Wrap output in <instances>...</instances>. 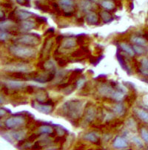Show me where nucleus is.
I'll return each instance as SVG.
<instances>
[{"label":"nucleus","mask_w":148,"mask_h":150,"mask_svg":"<svg viewBox=\"0 0 148 150\" xmlns=\"http://www.w3.org/2000/svg\"><path fill=\"white\" fill-rule=\"evenodd\" d=\"M113 110V112H114L116 114L119 115H122L125 111V106H124V104L121 102H118L117 104H115Z\"/></svg>","instance_id":"nucleus-29"},{"label":"nucleus","mask_w":148,"mask_h":150,"mask_svg":"<svg viewBox=\"0 0 148 150\" xmlns=\"http://www.w3.org/2000/svg\"><path fill=\"white\" fill-rule=\"evenodd\" d=\"M36 21L37 22H39L40 24L46 23L47 22V19L45 17H43V16H36Z\"/></svg>","instance_id":"nucleus-42"},{"label":"nucleus","mask_w":148,"mask_h":150,"mask_svg":"<svg viewBox=\"0 0 148 150\" xmlns=\"http://www.w3.org/2000/svg\"><path fill=\"white\" fill-rule=\"evenodd\" d=\"M141 135L142 139L148 144V130L145 128H142L141 129Z\"/></svg>","instance_id":"nucleus-38"},{"label":"nucleus","mask_w":148,"mask_h":150,"mask_svg":"<svg viewBox=\"0 0 148 150\" xmlns=\"http://www.w3.org/2000/svg\"><path fill=\"white\" fill-rule=\"evenodd\" d=\"M14 42L19 45L34 46L40 42V38L39 36L36 34H25L16 38L14 40Z\"/></svg>","instance_id":"nucleus-4"},{"label":"nucleus","mask_w":148,"mask_h":150,"mask_svg":"<svg viewBox=\"0 0 148 150\" xmlns=\"http://www.w3.org/2000/svg\"><path fill=\"white\" fill-rule=\"evenodd\" d=\"M56 133H57L59 136H64V135H65V129L63 127L59 126V127L56 128Z\"/></svg>","instance_id":"nucleus-41"},{"label":"nucleus","mask_w":148,"mask_h":150,"mask_svg":"<svg viewBox=\"0 0 148 150\" xmlns=\"http://www.w3.org/2000/svg\"><path fill=\"white\" fill-rule=\"evenodd\" d=\"M84 104L81 100L74 99L65 102L61 107L59 112L60 115L70 120V121H76L83 114Z\"/></svg>","instance_id":"nucleus-1"},{"label":"nucleus","mask_w":148,"mask_h":150,"mask_svg":"<svg viewBox=\"0 0 148 150\" xmlns=\"http://www.w3.org/2000/svg\"><path fill=\"white\" fill-rule=\"evenodd\" d=\"M16 24L14 23V21L12 20H2L0 23L1 30L8 31L9 33L16 30Z\"/></svg>","instance_id":"nucleus-12"},{"label":"nucleus","mask_w":148,"mask_h":150,"mask_svg":"<svg viewBox=\"0 0 148 150\" xmlns=\"http://www.w3.org/2000/svg\"><path fill=\"white\" fill-rule=\"evenodd\" d=\"M73 14H74V12H64V15H65V16H68V17H69V16H72Z\"/></svg>","instance_id":"nucleus-50"},{"label":"nucleus","mask_w":148,"mask_h":150,"mask_svg":"<svg viewBox=\"0 0 148 150\" xmlns=\"http://www.w3.org/2000/svg\"><path fill=\"white\" fill-rule=\"evenodd\" d=\"M120 48L122 49V50H123L124 52L128 54L130 56H134L135 52L133 50V48H132L129 45L126 43H121L120 44Z\"/></svg>","instance_id":"nucleus-26"},{"label":"nucleus","mask_w":148,"mask_h":150,"mask_svg":"<svg viewBox=\"0 0 148 150\" xmlns=\"http://www.w3.org/2000/svg\"><path fill=\"white\" fill-rule=\"evenodd\" d=\"M144 38L145 39H148V33H146L144 34Z\"/></svg>","instance_id":"nucleus-52"},{"label":"nucleus","mask_w":148,"mask_h":150,"mask_svg":"<svg viewBox=\"0 0 148 150\" xmlns=\"http://www.w3.org/2000/svg\"><path fill=\"white\" fill-rule=\"evenodd\" d=\"M98 91H99V94L102 96H105V97L111 98H112V96L114 94L115 91H116V89L114 88L112 86L110 85H102L99 87L98 89Z\"/></svg>","instance_id":"nucleus-9"},{"label":"nucleus","mask_w":148,"mask_h":150,"mask_svg":"<svg viewBox=\"0 0 148 150\" xmlns=\"http://www.w3.org/2000/svg\"><path fill=\"white\" fill-rule=\"evenodd\" d=\"M85 82H86V78H85V76L79 78V79L76 81V87H77L78 89L82 88V87H84V85L85 84Z\"/></svg>","instance_id":"nucleus-35"},{"label":"nucleus","mask_w":148,"mask_h":150,"mask_svg":"<svg viewBox=\"0 0 148 150\" xmlns=\"http://www.w3.org/2000/svg\"><path fill=\"white\" fill-rule=\"evenodd\" d=\"M8 50L12 56L19 59L33 58L36 53V50L33 47V46H28V45H19V44L10 46Z\"/></svg>","instance_id":"nucleus-2"},{"label":"nucleus","mask_w":148,"mask_h":150,"mask_svg":"<svg viewBox=\"0 0 148 150\" xmlns=\"http://www.w3.org/2000/svg\"><path fill=\"white\" fill-rule=\"evenodd\" d=\"M84 139L92 143H98L99 135L95 132H88L84 135Z\"/></svg>","instance_id":"nucleus-24"},{"label":"nucleus","mask_w":148,"mask_h":150,"mask_svg":"<svg viewBox=\"0 0 148 150\" xmlns=\"http://www.w3.org/2000/svg\"><path fill=\"white\" fill-rule=\"evenodd\" d=\"M117 59L119 61V63L120 64V65L122 66V68L128 73V74H131V70H130V67H129V66L127 64V60L128 59L127 56H124L121 54L120 50H118L117 52Z\"/></svg>","instance_id":"nucleus-13"},{"label":"nucleus","mask_w":148,"mask_h":150,"mask_svg":"<svg viewBox=\"0 0 148 150\" xmlns=\"http://www.w3.org/2000/svg\"><path fill=\"white\" fill-rule=\"evenodd\" d=\"M100 16L102 18V21H103L105 23H109V22H112L113 20V16L111 15L108 11H102L100 13Z\"/></svg>","instance_id":"nucleus-27"},{"label":"nucleus","mask_w":148,"mask_h":150,"mask_svg":"<svg viewBox=\"0 0 148 150\" xmlns=\"http://www.w3.org/2000/svg\"><path fill=\"white\" fill-rule=\"evenodd\" d=\"M32 107L36 110L42 113H45V114H50L53 110V105H50L48 104H40L39 101H33L32 102Z\"/></svg>","instance_id":"nucleus-6"},{"label":"nucleus","mask_w":148,"mask_h":150,"mask_svg":"<svg viewBox=\"0 0 148 150\" xmlns=\"http://www.w3.org/2000/svg\"><path fill=\"white\" fill-rule=\"evenodd\" d=\"M11 134L12 135L14 139L17 140L18 141H19L25 139V138L26 137L27 132L26 131H24V130H18V131L11 132Z\"/></svg>","instance_id":"nucleus-23"},{"label":"nucleus","mask_w":148,"mask_h":150,"mask_svg":"<svg viewBox=\"0 0 148 150\" xmlns=\"http://www.w3.org/2000/svg\"><path fill=\"white\" fill-rule=\"evenodd\" d=\"M48 93L45 91H39L36 95V101H39L40 103H43L46 101V99L48 98Z\"/></svg>","instance_id":"nucleus-30"},{"label":"nucleus","mask_w":148,"mask_h":150,"mask_svg":"<svg viewBox=\"0 0 148 150\" xmlns=\"http://www.w3.org/2000/svg\"><path fill=\"white\" fill-rule=\"evenodd\" d=\"M56 59L57 60L58 64L61 67H64L67 66L68 62H70L69 59H66L65 58H56Z\"/></svg>","instance_id":"nucleus-34"},{"label":"nucleus","mask_w":148,"mask_h":150,"mask_svg":"<svg viewBox=\"0 0 148 150\" xmlns=\"http://www.w3.org/2000/svg\"><path fill=\"white\" fill-rule=\"evenodd\" d=\"M42 66H41V69L45 71H53L56 70V63L53 60H48L46 62H42Z\"/></svg>","instance_id":"nucleus-21"},{"label":"nucleus","mask_w":148,"mask_h":150,"mask_svg":"<svg viewBox=\"0 0 148 150\" xmlns=\"http://www.w3.org/2000/svg\"><path fill=\"white\" fill-rule=\"evenodd\" d=\"M11 33L9 32H8V31L1 30V33H0V39L2 42L8 40L10 38V36H11Z\"/></svg>","instance_id":"nucleus-36"},{"label":"nucleus","mask_w":148,"mask_h":150,"mask_svg":"<svg viewBox=\"0 0 148 150\" xmlns=\"http://www.w3.org/2000/svg\"><path fill=\"white\" fill-rule=\"evenodd\" d=\"M1 135H2V138H5V139L6 140V141H8V142L14 143V140H13V138H13V136L11 134H9V133H8L5 132V133H1Z\"/></svg>","instance_id":"nucleus-39"},{"label":"nucleus","mask_w":148,"mask_h":150,"mask_svg":"<svg viewBox=\"0 0 148 150\" xmlns=\"http://www.w3.org/2000/svg\"><path fill=\"white\" fill-rule=\"evenodd\" d=\"M77 45V42H76V39L74 37H66L63 39V42H62V47L64 49H72V48L75 47Z\"/></svg>","instance_id":"nucleus-15"},{"label":"nucleus","mask_w":148,"mask_h":150,"mask_svg":"<svg viewBox=\"0 0 148 150\" xmlns=\"http://www.w3.org/2000/svg\"><path fill=\"white\" fill-rule=\"evenodd\" d=\"M53 45V40L51 38L45 39V42L42 46V50H41V54H40V59H45L49 56L50 53L51 52L52 50Z\"/></svg>","instance_id":"nucleus-7"},{"label":"nucleus","mask_w":148,"mask_h":150,"mask_svg":"<svg viewBox=\"0 0 148 150\" xmlns=\"http://www.w3.org/2000/svg\"><path fill=\"white\" fill-rule=\"evenodd\" d=\"M90 1H91V2H97L98 0H90Z\"/></svg>","instance_id":"nucleus-53"},{"label":"nucleus","mask_w":148,"mask_h":150,"mask_svg":"<svg viewBox=\"0 0 148 150\" xmlns=\"http://www.w3.org/2000/svg\"><path fill=\"white\" fill-rule=\"evenodd\" d=\"M131 41L135 45H141V46H145L147 45L146 39L144 38L139 37V36H133L131 38Z\"/></svg>","instance_id":"nucleus-31"},{"label":"nucleus","mask_w":148,"mask_h":150,"mask_svg":"<svg viewBox=\"0 0 148 150\" xmlns=\"http://www.w3.org/2000/svg\"><path fill=\"white\" fill-rule=\"evenodd\" d=\"M54 33L53 28H50L49 30H48L46 31V33H45V35L50 34V33Z\"/></svg>","instance_id":"nucleus-51"},{"label":"nucleus","mask_w":148,"mask_h":150,"mask_svg":"<svg viewBox=\"0 0 148 150\" xmlns=\"http://www.w3.org/2000/svg\"><path fill=\"white\" fill-rule=\"evenodd\" d=\"M2 84L8 87L9 89L17 90V89L23 88L25 87V82L18 80H12V79H7L2 81Z\"/></svg>","instance_id":"nucleus-8"},{"label":"nucleus","mask_w":148,"mask_h":150,"mask_svg":"<svg viewBox=\"0 0 148 150\" xmlns=\"http://www.w3.org/2000/svg\"><path fill=\"white\" fill-rule=\"evenodd\" d=\"M58 5L64 12H74V2L73 0H59Z\"/></svg>","instance_id":"nucleus-10"},{"label":"nucleus","mask_w":148,"mask_h":150,"mask_svg":"<svg viewBox=\"0 0 148 150\" xmlns=\"http://www.w3.org/2000/svg\"><path fill=\"white\" fill-rule=\"evenodd\" d=\"M38 137H39V135H37V134H32V135L28 137V141H30V142H32V141H35Z\"/></svg>","instance_id":"nucleus-46"},{"label":"nucleus","mask_w":148,"mask_h":150,"mask_svg":"<svg viewBox=\"0 0 148 150\" xmlns=\"http://www.w3.org/2000/svg\"><path fill=\"white\" fill-rule=\"evenodd\" d=\"M96 115V109L94 108V107H92V106H89L88 107H87L85 112V120H86L87 122L88 123L92 122V121L94 120Z\"/></svg>","instance_id":"nucleus-16"},{"label":"nucleus","mask_w":148,"mask_h":150,"mask_svg":"<svg viewBox=\"0 0 148 150\" xmlns=\"http://www.w3.org/2000/svg\"><path fill=\"white\" fill-rule=\"evenodd\" d=\"M35 5L36 6V8L38 9L41 10L43 12H47V13H51V8H50L49 5H45V4H42L41 2H39V1H36L35 2Z\"/></svg>","instance_id":"nucleus-32"},{"label":"nucleus","mask_w":148,"mask_h":150,"mask_svg":"<svg viewBox=\"0 0 148 150\" xmlns=\"http://www.w3.org/2000/svg\"><path fill=\"white\" fill-rule=\"evenodd\" d=\"M16 14L17 19L21 21L27 20V19H30V18L33 17V16H36L35 14L33 13L27 11H24V10H17L16 11Z\"/></svg>","instance_id":"nucleus-17"},{"label":"nucleus","mask_w":148,"mask_h":150,"mask_svg":"<svg viewBox=\"0 0 148 150\" xmlns=\"http://www.w3.org/2000/svg\"><path fill=\"white\" fill-rule=\"evenodd\" d=\"M113 146L116 149H125L128 146L127 140L125 138L121 136H117L113 142Z\"/></svg>","instance_id":"nucleus-18"},{"label":"nucleus","mask_w":148,"mask_h":150,"mask_svg":"<svg viewBox=\"0 0 148 150\" xmlns=\"http://www.w3.org/2000/svg\"><path fill=\"white\" fill-rule=\"evenodd\" d=\"M100 5L101 6L108 11L113 10L116 8V5L112 0H102L100 2Z\"/></svg>","instance_id":"nucleus-25"},{"label":"nucleus","mask_w":148,"mask_h":150,"mask_svg":"<svg viewBox=\"0 0 148 150\" xmlns=\"http://www.w3.org/2000/svg\"><path fill=\"white\" fill-rule=\"evenodd\" d=\"M127 127H129L130 129H135L136 127V123H135L134 120H133V119L128 120Z\"/></svg>","instance_id":"nucleus-43"},{"label":"nucleus","mask_w":148,"mask_h":150,"mask_svg":"<svg viewBox=\"0 0 148 150\" xmlns=\"http://www.w3.org/2000/svg\"><path fill=\"white\" fill-rule=\"evenodd\" d=\"M2 70L7 73H28L32 70V67L28 63L15 62L5 64Z\"/></svg>","instance_id":"nucleus-3"},{"label":"nucleus","mask_w":148,"mask_h":150,"mask_svg":"<svg viewBox=\"0 0 148 150\" xmlns=\"http://www.w3.org/2000/svg\"><path fill=\"white\" fill-rule=\"evenodd\" d=\"M8 19L12 21H15L16 19H17L16 14V11H12V12L10 13L9 16H8Z\"/></svg>","instance_id":"nucleus-45"},{"label":"nucleus","mask_w":148,"mask_h":150,"mask_svg":"<svg viewBox=\"0 0 148 150\" xmlns=\"http://www.w3.org/2000/svg\"><path fill=\"white\" fill-rule=\"evenodd\" d=\"M36 28L35 22L31 20H23L19 23L21 32L28 33Z\"/></svg>","instance_id":"nucleus-11"},{"label":"nucleus","mask_w":148,"mask_h":150,"mask_svg":"<svg viewBox=\"0 0 148 150\" xmlns=\"http://www.w3.org/2000/svg\"><path fill=\"white\" fill-rule=\"evenodd\" d=\"M85 20L88 25H99V16L93 11H88L85 16Z\"/></svg>","instance_id":"nucleus-14"},{"label":"nucleus","mask_w":148,"mask_h":150,"mask_svg":"<svg viewBox=\"0 0 148 150\" xmlns=\"http://www.w3.org/2000/svg\"><path fill=\"white\" fill-rule=\"evenodd\" d=\"M133 50H134L135 53L138 55H143L146 53V50L144 47V46H141V45H135L133 46Z\"/></svg>","instance_id":"nucleus-33"},{"label":"nucleus","mask_w":148,"mask_h":150,"mask_svg":"<svg viewBox=\"0 0 148 150\" xmlns=\"http://www.w3.org/2000/svg\"><path fill=\"white\" fill-rule=\"evenodd\" d=\"M25 124V118L21 115L11 116L5 121V127L8 129H15L22 127Z\"/></svg>","instance_id":"nucleus-5"},{"label":"nucleus","mask_w":148,"mask_h":150,"mask_svg":"<svg viewBox=\"0 0 148 150\" xmlns=\"http://www.w3.org/2000/svg\"><path fill=\"white\" fill-rule=\"evenodd\" d=\"M76 85H69L67 87H65V89H63L64 90V93L66 95H68L70 94V93H73V90L76 89Z\"/></svg>","instance_id":"nucleus-40"},{"label":"nucleus","mask_w":148,"mask_h":150,"mask_svg":"<svg viewBox=\"0 0 148 150\" xmlns=\"http://www.w3.org/2000/svg\"><path fill=\"white\" fill-rule=\"evenodd\" d=\"M132 141H133V144H136L138 147H140V148L141 147H143V146H144L143 142H142V139H141V138H139V137L133 136V138H132Z\"/></svg>","instance_id":"nucleus-37"},{"label":"nucleus","mask_w":148,"mask_h":150,"mask_svg":"<svg viewBox=\"0 0 148 150\" xmlns=\"http://www.w3.org/2000/svg\"><path fill=\"white\" fill-rule=\"evenodd\" d=\"M6 112H11V111L8 110H5V108H1V110H0V116H1V118H2L5 115H7Z\"/></svg>","instance_id":"nucleus-47"},{"label":"nucleus","mask_w":148,"mask_h":150,"mask_svg":"<svg viewBox=\"0 0 148 150\" xmlns=\"http://www.w3.org/2000/svg\"><path fill=\"white\" fill-rule=\"evenodd\" d=\"M25 93H28V94H32L35 92V90H34V87L31 85H28L25 87Z\"/></svg>","instance_id":"nucleus-44"},{"label":"nucleus","mask_w":148,"mask_h":150,"mask_svg":"<svg viewBox=\"0 0 148 150\" xmlns=\"http://www.w3.org/2000/svg\"><path fill=\"white\" fill-rule=\"evenodd\" d=\"M139 72L144 76H148V58H144L140 62Z\"/></svg>","instance_id":"nucleus-19"},{"label":"nucleus","mask_w":148,"mask_h":150,"mask_svg":"<svg viewBox=\"0 0 148 150\" xmlns=\"http://www.w3.org/2000/svg\"><path fill=\"white\" fill-rule=\"evenodd\" d=\"M135 112H136V115L140 118L142 121H143L144 122L147 123L148 124V112L146 110H143V109H139L136 108L134 110Z\"/></svg>","instance_id":"nucleus-22"},{"label":"nucleus","mask_w":148,"mask_h":150,"mask_svg":"<svg viewBox=\"0 0 148 150\" xmlns=\"http://www.w3.org/2000/svg\"><path fill=\"white\" fill-rule=\"evenodd\" d=\"M38 132H39V134H48V135H51V134L53 132V129L49 125H42L39 127Z\"/></svg>","instance_id":"nucleus-28"},{"label":"nucleus","mask_w":148,"mask_h":150,"mask_svg":"<svg viewBox=\"0 0 148 150\" xmlns=\"http://www.w3.org/2000/svg\"><path fill=\"white\" fill-rule=\"evenodd\" d=\"M2 6L5 8H7V9H11V8H12L13 5L10 2H5V3L2 4Z\"/></svg>","instance_id":"nucleus-48"},{"label":"nucleus","mask_w":148,"mask_h":150,"mask_svg":"<svg viewBox=\"0 0 148 150\" xmlns=\"http://www.w3.org/2000/svg\"><path fill=\"white\" fill-rule=\"evenodd\" d=\"M92 2L90 0H79V8L84 12H88L92 8Z\"/></svg>","instance_id":"nucleus-20"},{"label":"nucleus","mask_w":148,"mask_h":150,"mask_svg":"<svg viewBox=\"0 0 148 150\" xmlns=\"http://www.w3.org/2000/svg\"><path fill=\"white\" fill-rule=\"evenodd\" d=\"M62 39H63V36H59L56 37V43L57 44H59V43H60V42L62 40Z\"/></svg>","instance_id":"nucleus-49"}]
</instances>
